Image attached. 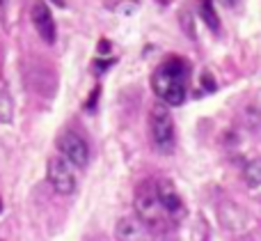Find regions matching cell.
Here are the masks:
<instances>
[{"label":"cell","mask_w":261,"mask_h":241,"mask_svg":"<svg viewBox=\"0 0 261 241\" xmlns=\"http://www.w3.org/2000/svg\"><path fill=\"white\" fill-rule=\"evenodd\" d=\"M186 78H188V62L181 58H167L153 71L151 87L167 106H181L186 99Z\"/></svg>","instance_id":"1"},{"label":"cell","mask_w":261,"mask_h":241,"mask_svg":"<svg viewBox=\"0 0 261 241\" xmlns=\"http://www.w3.org/2000/svg\"><path fill=\"white\" fill-rule=\"evenodd\" d=\"M149 140L161 154H170L176 142V127L165 104H156L149 110Z\"/></svg>","instance_id":"2"},{"label":"cell","mask_w":261,"mask_h":241,"mask_svg":"<svg viewBox=\"0 0 261 241\" xmlns=\"http://www.w3.org/2000/svg\"><path fill=\"white\" fill-rule=\"evenodd\" d=\"M135 209H138V219L147 225L149 230H163L170 219L163 205L156 198V188L153 184L144 182L138 186V193H135Z\"/></svg>","instance_id":"3"},{"label":"cell","mask_w":261,"mask_h":241,"mask_svg":"<svg viewBox=\"0 0 261 241\" xmlns=\"http://www.w3.org/2000/svg\"><path fill=\"white\" fill-rule=\"evenodd\" d=\"M46 177L48 184L60 193V196H71L78 186L76 179V165H71L62 154H55L48 159L46 165Z\"/></svg>","instance_id":"4"},{"label":"cell","mask_w":261,"mask_h":241,"mask_svg":"<svg viewBox=\"0 0 261 241\" xmlns=\"http://www.w3.org/2000/svg\"><path fill=\"white\" fill-rule=\"evenodd\" d=\"M58 152L71 165H76V170L87 168V163H90V147H87L85 138L78 136L76 131H64L58 138Z\"/></svg>","instance_id":"5"},{"label":"cell","mask_w":261,"mask_h":241,"mask_svg":"<svg viewBox=\"0 0 261 241\" xmlns=\"http://www.w3.org/2000/svg\"><path fill=\"white\" fill-rule=\"evenodd\" d=\"M32 23H35V30L39 32V37L46 41V44H55L58 26H55L53 12L48 9L46 3H39V0H37V3L32 5Z\"/></svg>","instance_id":"6"},{"label":"cell","mask_w":261,"mask_h":241,"mask_svg":"<svg viewBox=\"0 0 261 241\" xmlns=\"http://www.w3.org/2000/svg\"><path fill=\"white\" fill-rule=\"evenodd\" d=\"M153 188H156L158 202L163 205V209H165L167 214H170V216L181 214V209H184V200H181V196H179V191H176L174 182L161 177V179H156V182H153Z\"/></svg>","instance_id":"7"},{"label":"cell","mask_w":261,"mask_h":241,"mask_svg":"<svg viewBox=\"0 0 261 241\" xmlns=\"http://www.w3.org/2000/svg\"><path fill=\"white\" fill-rule=\"evenodd\" d=\"M117 241H149V228L138 216H122L115 225Z\"/></svg>","instance_id":"8"},{"label":"cell","mask_w":261,"mask_h":241,"mask_svg":"<svg viewBox=\"0 0 261 241\" xmlns=\"http://www.w3.org/2000/svg\"><path fill=\"white\" fill-rule=\"evenodd\" d=\"M197 12H199V18L204 21V26H206L213 35H218V32H220V18H218V12L211 0H197Z\"/></svg>","instance_id":"9"},{"label":"cell","mask_w":261,"mask_h":241,"mask_svg":"<svg viewBox=\"0 0 261 241\" xmlns=\"http://www.w3.org/2000/svg\"><path fill=\"white\" fill-rule=\"evenodd\" d=\"M14 119V99L12 92H9V85L0 78V122L9 124Z\"/></svg>","instance_id":"10"},{"label":"cell","mask_w":261,"mask_h":241,"mask_svg":"<svg viewBox=\"0 0 261 241\" xmlns=\"http://www.w3.org/2000/svg\"><path fill=\"white\" fill-rule=\"evenodd\" d=\"M243 179L250 188L261 186V159H252L250 163H245L243 168Z\"/></svg>","instance_id":"11"},{"label":"cell","mask_w":261,"mask_h":241,"mask_svg":"<svg viewBox=\"0 0 261 241\" xmlns=\"http://www.w3.org/2000/svg\"><path fill=\"white\" fill-rule=\"evenodd\" d=\"M222 5H225V7H236V3H239V0H220Z\"/></svg>","instance_id":"12"},{"label":"cell","mask_w":261,"mask_h":241,"mask_svg":"<svg viewBox=\"0 0 261 241\" xmlns=\"http://www.w3.org/2000/svg\"><path fill=\"white\" fill-rule=\"evenodd\" d=\"M0 211H3V200H0Z\"/></svg>","instance_id":"13"},{"label":"cell","mask_w":261,"mask_h":241,"mask_svg":"<svg viewBox=\"0 0 261 241\" xmlns=\"http://www.w3.org/2000/svg\"><path fill=\"white\" fill-rule=\"evenodd\" d=\"M3 5H5V0H0V7H3Z\"/></svg>","instance_id":"14"}]
</instances>
